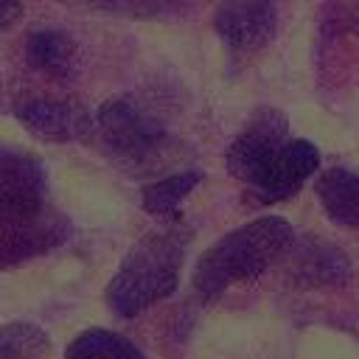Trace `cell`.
Masks as SVG:
<instances>
[{"instance_id":"cell-1","label":"cell","mask_w":359,"mask_h":359,"mask_svg":"<svg viewBox=\"0 0 359 359\" xmlns=\"http://www.w3.org/2000/svg\"><path fill=\"white\" fill-rule=\"evenodd\" d=\"M292 244V230L280 219H258L241 230L227 233L208 247L191 275V286L199 300L210 303L222 297L233 283L252 280L283 258Z\"/></svg>"},{"instance_id":"cell-2","label":"cell","mask_w":359,"mask_h":359,"mask_svg":"<svg viewBox=\"0 0 359 359\" xmlns=\"http://www.w3.org/2000/svg\"><path fill=\"white\" fill-rule=\"evenodd\" d=\"M188 238L177 230L149 233L123 255L107 283V306L118 317H137L154 303L171 297L180 283V269L188 252Z\"/></svg>"},{"instance_id":"cell-3","label":"cell","mask_w":359,"mask_h":359,"mask_svg":"<svg viewBox=\"0 0 359 359\" xmlns=\"http://www.w3.org/2000/svg\"><path fill=\"white\" fill-rule=\"evenodd\" d=\"M283 272L300 289H334L353 278V264L348 252L323 238H306L303 244H289L283 252Z\"/></svg>"},{"instance_id":"cell-4","label":"cell","mask_w":359,"mask_h":359,"mask_svg":"<svg viewBox=\"0 0 359 359\" xmlns=\"http://www.w3.org/2000/svg\"><path fill=\"white\" fill-rule=\"evenodd\" d=\"M62 238H65V230L53 222H28V219L6 222L3 219L0 222V272L56 250Z\"/></svg>"},{"instance_id":"cell-5","label":"cell","mask_w":359,"mask_h":359,"mask_svg":"<svg viewBox=\"0 0 359 359\" xmlns=\"http://www.w3.org/2000/svg\"><path fill=\"white\" fill-rule=\"evenodd\" d=\"M65 359H146L143 351L123 334L109 328H84L73 337Z\"/></svg>"},{"instance_id":"cell-6","label":"cell","mask_w":359,"mask_h":359,"mask_svg":"<svg viewBox=\"0 0 359 359\" xmlns=\"http://www.w3.org/2000/svg\"><path fill=\"white\" fill-rule=\"evenodd\" d=\"M50 339L34 323H6L0 325V359H48Z\"/></svg>"}]
</instances>
